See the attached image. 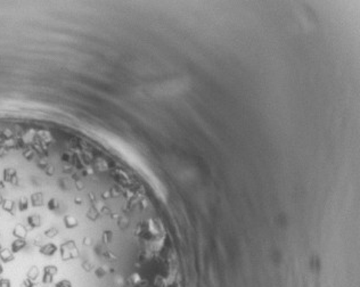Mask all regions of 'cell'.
<instances>
[{"label": "cell", "instance_id": "cell-1", "mask_svg": "<svg viewBox=\"0 0 360 287\" xmlns=\"http://www.w3.org/2000/svg\"><path fill=\"white\" fill-rule=\"evenodd\" d=\"M0 287H96L89 262L0 165Z\"/></svg>", "mask_w": 360, "mask_h": 287}]
</instances>
